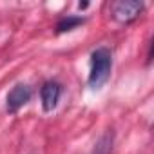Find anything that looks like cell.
<instances>
[{"mask_svg":"<svg viewBox=\"0 0 154 154\" xmlns=\"http://www.w3.org/2000/svg\"><path fill=\"white\" fill-rule=\"evenodd\" d=\"M31 94H33V91H31L29 85H26V84H17V85L9 91V94H8L6 111H8L9 114L18 112V111L31 100Z\"/></svg>","mask_w":154,"mask_h":154,"instance_id":"cell-3","label":"cell"},{"mask_svg":"<svg viewBox=\"0 0 154 154\" xmlns=\"http://www.w3.org/2000/svg\"><path fill=\"white\" fill-rule=\"evenodd\" d=\"M111 150H112V132H107L98 140L93 154H111Z\"/></svg>","mask_w":154,"mask_h":154,"instance_id":"cell-6","label":"cell"},{"mask_svg":"<svg viewBox=\"0 0 154 154\" xmlns=\"http://www.w3.org/2000/svg\"><path fill=\"white\" fill-rule=\"evenodd\" d=\"M112 11V18L120 24H129L134 18L140 17V13L143 11V2H134V0H122V2L112 4L111 8Z\"/></svg>","mask_w":154,"mask_h":154,"instance_id":"cell-2","label":"cell"},{"mask_svg":"<svg viewBox=\"0 0 154 154\" xmlns=\"http://www.w3.org/2000/svg\"><path fill=\"white\" fill-rule=\"evenodd\" d=\"M112 69V53L109 47H98L91 54V71H89V78L87 84L91 89H102Z\"/></svg>","mask_w":154,"mask_h":154,"instance_id":"cell-1","label":"cell"},{"mask_svg":"<svg viewBox=\"0 0 154 154\" xmlns=\"http://www.w3.org/2000/svg\"><path fill=\"white\" fill-rule=\"evenodd\" d=\"M60 96H62V85L58 82H45L40 89V98H42V107L45 112H51L53 109H56L58 102H60Z\"/></svg>","mask_w":154,"mask_h":154,"instance_id":"cell-4","label":"cell"},{"mask_svg":"<svg viewBox=\"0 0 154 154\" xmlns=\"http://www.w3.org/2000/svg\"><path fill=\"white\" fill-rule=\"evenodd\" d=\"M80 24H84V18L82 17H74V15H67L63 17L58 24H56V33H67V31H72L74 27H78Z\"/></svg>","mask_w":154,"mask_h":154,"instance_id":"cell-5","label":"cell"}]
</instances>
